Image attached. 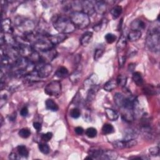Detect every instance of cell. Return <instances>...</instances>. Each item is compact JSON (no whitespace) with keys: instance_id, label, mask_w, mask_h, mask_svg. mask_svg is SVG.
I'll list each match as a JSON object with an SVG mask.
<instances>
[{"instance_id":"1","label":"cell","mask_w":160,"mask_h":160,"mask_svg":"<svg viewBox=\"0 0 160 160\" xmlns=\"http://www.w3.org/2000/svg\"><path fill=\"white\" fill-rule=\"evenodd\" d=\"M53 24L57 32L65 35L73 33L76 28L69 18L63 15L54 17L53 20Z\"/></svg>"},{"instance_id":"2","label":"cell","mask_w":160,"mask_h":160,"mask_svg":"<svg viewBox=\"0 0 160 160\" xmlns=\"http://www.w3.org/2000/svg\"><path fill=\"white\" fill-rule=\"evenodd\" d=\"M159 28H153L149 30L147 39L146 45L148 49L154 53L159 51Z\"/></svg>"},{"instance_id":"3","label":"cell","mask_w":160,"mask_h":160,"mask_svg":"<svg viewBox=\"0 0 160 160\" xmlns=\"http://www.w3.org/2000/svg\"><path fill=\"white\" fill-rule=\"evenodd\" d=\"M69 19L75 26L79 29H84L90 24L89 16L81 11L71 13Z\"/></svg>"},{"instance_id":"4","label":"cell","mask_w":160,"mask_h":160,"mask_svg":"<svg viewBox=\"0 0 160 160\" xmlns=\"http://www.w3.org/2000/svg\"><path fill=\"white\" fill-rule=\"evenodd\" d=\"M14 23L16 24V26L18 30L24 35L35 32V24L32 20L23 19L19 17L17 18L16 20H14Z\"/></svg>"},{"instance_id":"5","label":"cell","mask_w":160,"mask_h":160,"mask_svg":"<svg viewBox=\"0 0 160 160\" xmlns=\"http://www.w3.org/2000/svg\"><path fill=\"white\" fill-rule=\"evenodd\" d=\"M35 70L38 77L41 79L49 76L53 71V67L49 63H39L35 66Z\"/></svg>"},{"instance_id":"6","label":"cell","mask_w":160,"mask_h":160,"mask_svg":"<svg viewBox=\"0 0 160 160\" xmlns=\"http://www.w3.org/2000/svg\"><path fill=\"white\" fill-rule=\"evenodd\" d=\"M61 91V84L60 81H54L48 83L45 88V92L51 96H58Z\"/></svg>"},{"instance_id":"7","label":"cell","mask_w":160,"mask_h":160,"mask_svg":"<svg viewBox=\"0 0 160 160\" xmlns=\"http://www.w3.org/2000/svg\"><path fill=\"white\" fill-rule=\"evenodd\" d=\"M137 144V141L135 140H121V141H116L113 143V147L116 149H125L132 148Z\"/></svg>"},{"instance_id":"8","label":"cell","mask_w":160,"mask_h":160,"mask_svg":"<svg viewBox=\"0 0 160 160\" xmlns=\"http://www.w3.org/2000/svg\"><path fill=\"white\" fill-rule=\"evenodd\" d=\"M39 53L40 56L41 63H48V62L53 60L57 56V52L54 49H51L47 51L39 52Z\"/></svg>"},{"instance_id":"9","label":"cell","mask_w":160,"mask_h":160,"mask_svg":"<svg viewBox=\"0 0 160 160\" xmlns=\"http://www.w3.org/2000/svg\"><path fill=\"white\" fill-rule=\"evenodd\" d=\"M81 11L86 14L87 15L91 16L95 12L93 3L90 1H83L81 2Z\"/></svg>"},{"instance_id":"10","label":"cell","mask_w":160,"mask_h":160,"mask_svg":"<svg viewBox=\"0 0 160 160\" xmlns=\"http://www.w3.org/2000/svg\"><path fill=\"white\" fill-rule=\"evenodd\" d=\"M2 32L3 33L12 34L13 32V28L10 19L5 18L2 21Z\"/></svg>"},{"instance_id":"11","label":"cell","mask_w":160,"mask_h":160,"mask_svg":"<svg viewBox=\"0 0 160 160\" xmlns=\"http://www.w3.org/2000/svg\"><path fill=\"white\" fill-rule=\"evenodd\" d=\"M48 38L50 41L54 46L63 42L67 38V36L65 34L60 33L58 35H48Z\"/></svg>"},{"instance_id":"12","label":"cell","mask_w":160,"mask_h":160,"mask_svg":"<svg viewBox=\"0 0 160 160\" xmlns=\"http://www.w3.org/2000/svg\"><path fill=\"white\" fill-rule=\"evenodd\" d=\"M95 11L99 14H103L106 13L107 9V5L105 2L96 1L93 4Z\"/></svg>"},{"instance_id":"13","label":"cell","mask_w":160,"mask_h":160,"mask_svg":"<svg viewBox=\"0 0 160 160\" xmlns=\"http://www.w3.org/2000/svg\"><path fill=\"white\" fill-rule=\"evenodd\" d=\"M138 133L136 130L132 128H129L125 131L124 140H135L138 137Z\"/></svg>"},{"instance_id":"14","label":"cell","mask_w":160,"mask_h":160,"mask_svg":"<svg viewBox=\"0 0 160 160\" xmlns=\"http://www.w3.org/2000/svg\"><path fill=\"white\" fill-rule=\"evenodd\" d=\"M118 158V153L113 150H106L103 151V153L101 155L100 159H108L114 160Z\"/></svg>"},{"instance_id":"15","label":"cell","mask_w":160,"mask_h":160,"mask_svg":"<svg viewBox=\"0 0 160 160\" xmlns=\"http://www.w3.org/2000/svg\"><path fill=\"white\" fill-rule=\"evenodd\" d=\"M98 82V77L96 74L91 75L88 79H86L84 82V86L86 88H90L94 85L97 84Z\"/></svg>"},{"instance_id":"16","label":"cell","mask_w":160,"mask_h":160,"mask_svg":"<svg viewBox=\"0 0 160 160\" xmlns=\"http://www.w3.org/2000/svg\"><path fill=\"white\" fill-rule=\"evenodd\" d=\"M141 37V32L138 30H131L128 34V39L131 42H135Z\"/></svg>"},{"instance_id":"17","label":"cell","mask_w":160,"mask_h":160,"mask_svg":"<svg viewBox=\"0 0 160 160\" xmlns=\"http://www.w3.org/2000/svg\"><path fill=\"white\" fill-rule=\"evenodd\" d=\"M145 26H146V25H145L144 22L140 20H134L131 23V28H132V30L141 31V30L144 29Z\"/></svg>"},{"instance_id":"18","label":"cell","mask_w":160,"mask_h":160,"mask_svg":"<svg viewBox=\"0 0 160 160\" xmlns=\"http://www.w3.org/2000/svg\"><path fill=\"white\" fill-rule=\"evenodd\" d=\"M103 153V150L98 148H92L90 149L88 151V154L93 159H100L101 155Z\"/></svg>"},{"instance_id":"19","label":"cell","mask_w":160,"mask_h":160,"mask_svg":"<svg viewBox=\"0 0 160 160\" xmlns=\"http://www.w3.org/2000/svg\"><path fill=\"white\" fill-rule=\"evenodd\" d=\"M92 37H93L92 32H86L85 33H84L80 39V43H81V45H83L84 47L88 45L90 43V41L92 39Z\"/></svg>"},{"instance_id":"20","label":"cell","mask_w":160,"mask_h":160,"mask_svg":"<svg viewBox=\"0 0 160 160\" xmlns=\"http://www.w3.org/2000/svg\"><path fill=\"white\" fill-rule=\"evenodd\" d=\"M98 90H99V86L97 84L94 85L92 87H91V88L89 90L88 93V96H87V100L90 101V102H91V101H93L96 97V95L97 92L98 91Z\"/></svg>"},{"instance_id":"21","label":"cell","mask_w":160,"mask_h":160,"mask_svg":"<svg viewBox=\"0 0 160 160\" xmlns=\"http://www.w3.org/2000/svg\"><path fill=\"white\" fill-rule=\"evenodd\" d=\"M105 113H106L107 118L109 120H110L111 121L117 120L119 117V114L117 113V111H116L115 110H114L113 109L106 108L105 110Z\"/></svg>"},{"instance_id":"22","label":"cell","mask_w":160,"mask_h":160,"mask_svg":"<svg viewBox=\"0 0 160 160\" xmlns=\"http://www.w3.org/2000/svg\"><path fill=\"white\" fill-rule=\"evenodd\" d=\"M68 73L69 72L66 68L64 66H61L59 68H58V69L56 70L55 73V75L58 78H62L66 77L68 75Z\"/></svg>"},{"instance_id":"23","label":"cell","mask_w":160,"mask_h":160,"mask_svg":"<svg viewBox=\"0 0 160 160\" xmlns=\"http://www.w3.org/2000/svg\"><path fill=\"white\" fill-rule=\"evenodd\" d=\"M117 85L118 84H117V82H116V80H109L105 84L104 90L106 91H111L116 88Z\"/></svg>"},{"instance_id":"24","label":"cell","mask_w":160,"mask_h":160,"mask_svg":"<svg viewBox=\"0 0 160 160\" xmlns=\"http://www.w3.org/2000/svg\"><path fill=\"white\" fill-rule=\"evenodd\" d=\"M45 105L47 108L52 111H57L58 109H59V107H58V105L51 99H48L46 101Z\"/></svg>"},{"instance_id":"25","label":"cell","mask_w":160,"mask_h":160,"mask_svg":"<svg viewBox=\"0 0 160 160\" xmlns=\"http://www.w3.org/2000/svg\"><path fill=\"white\" fill-rule=\"evenodd\" d=\"M123 9L120 6H115L111 10V14L114 19H116L120 17L122 13Z\"/></svg>"},{"instance_id":"26","label":"cell","mask_w":160,"mask_h":160,"mask_svg":"<svg viewBox=\"0 0 160 160\" xmlns=\"http://www.w3.org/2000/svg\"><path fill=\"white\" fill-rule=\"evenodd\" d=\"M107 23H108L107 20H106V19H103L98 24H96V25L93 27L94 30L96 31V32L103 31L104 29L106 28V27Z\"/></svg>"},{"instance_id":"27","label":"cell","mask_w":160,"mask_h":160,"mask_svg":"<svg viewBox=\"0 0 160 160\" xmlns=\"http://www.w3.org/2000/svg\"><path fill=\"white\" fill-rule=\"evenodd\" d=\"M133 80L138 86H141L143 84V77H142L140 73H139V72L133 73Z\"/></svg>"},{"instance_id":"28","label":"cell","mask_w":160,"mask_h":160,"mask_svg":"<svg viewBox=\"0 0 160 160\" xmlns=\"http://www.w3.org/2000/svg\"><path fill=\"white\" fill-rule=\"evenodd\" d=\"M17 151L18 152V154L23 158H28L29 155V151L27 149V148L23 145H20L17 147Z\"/></svg>"},{"instance_id":"29","label":"cell","mask_w":160,"mask_h":160,"mask_svg":"<svg viewBox=\"0 0 160 160\" xmlns=\"http://www.w3.org/2000/svg\"><path fill=\"white\" fill-rule=\"evenodd\" d=\"M126 45V39L123 36H121L117 43V49L120 51H123Z\"/></svg>"},{"instance_id":"30","label":"cell","mask_w":160,"mask_h":160,"mask_svg":"<svg viewBox=\"0 0 160 160\" xmlns=\"http://www.w3.org/2000/svg\"><path fill=\"white\" fill-rule=\"evenodd\" d=\"M114 127L111 124H105L102 128V132L105 135H108L114 132Z\"/></svg>"},{"instance_id":"31","label":"cell","mask_w":160,"mask_h":160,"mask_svg":"<svg viewBox=\"0 0 160 160\" xmlns=\"http://www.w3.org/2000/svg\"><path fill=\"white\" fill-rule=\"evenodd\" d=\"M39 151L45 154H48L50 152V148L47 143H41L38 146Z\"/></svg>"},{"instance_id":"32","label":"cell","mask_w":160,"mask_h":160,"mask_svg":"<svg viewBox=\"0 0 160 160\" xmlns=\"http://www.w3.org/2000/svg\"><path fill=\"white\" fill-rule=\"evenodd\" d=\"M18 135L20 137L25 139L31 135V132L28 128H23L19 131Z\"/></svg>"},{"instance_id":"33","label":"cell","mask_w":160,"mask_h":160,"mask_svg":"<svg viewBox=\"0 0 160 160\" xmlns=\"http://www.w3.org/2000/svg\"><path fill=\"white\" fill-rule=\"evenodd\" d=\"M86 135L90 138H93L97 135V130L95 128H89L86 131Z\"/></svg>"},{"instance_id":"34","label":"cell","mask_w":160,"mask_h":160,"mask_svg":"<svg viewBox=\"0 0 160 160\" xmlns=\"http://www.w3.org/2000/svg\"><path fill=\"white\" fill-rule=\"evenodd\" d=\"M81 73L80 71H76L70 76V80L73 83H77L81 78Z\"/></svg>"},{"instance_id":"35","label":"cell","mask_w":160,"mask_h":160,"mask_svg":"<svg viewBox=\"0 0 160 160\" xmlns=\"http://www.w3.org/2000/svg\"><path fill=\"white\" fill-rule=\"evenodd\" d=\"M70 116L73 118L77 119L81 116V111L78 108H73L70 111Z\"/></svg>"},{"instance_id":"36","label":"cell","mask_w":160,"mask_h":160,"mask_svg":"<svg viewBox=\"0 0 160 160\" xmlns=\"http://www.w3.org/2000/svg\"><path fill=\"white\" fill-rule=\"evenodd\" d=\"M126 81L127 78L123 75H119L117 80H116L117 84L121 86H125L126 84Z\"/></svg>"},{"instance_id":"37","label":"cell","mask_w":160,"mask_h":160,"mask_svg":"<svg viewBox=\"0 0 160 160\" xmlns=\"http://www.w3.org/2000/svg\"><path fill=\"white\" fill-rule=\"evenodd\" d=\"M105 38L106 41L108 43V44H112V43H114L116 39V36L114 34L108 33L106 35Z\"/></svg>"},{"instance_id":"38","label":"cell","mask_w":160,"mask_h":160,"mask_svg":"<svg viewBox=\"0 0 160 160\" xmlns=\"http://www.w3.org/2000/svg\"><path fill=\"white\" fill-rule=\"evenodd\" d=\"M103 53H104V51L102 49L96 50V51L95 53V56H94L95 60L98 61L99 59H100V58L102 57Z\"/></svg>"},{"instance_id":"39","label":"cell","mask_w":160,"mask_h":160,"mask_svg":"<svg viewBox=\"0 0 160 160\" xmlns=\"http://www.w3.org/2000/svg\"><path fill=\"white\" fill-rule=\"evenodd\" d=\"M53 137V133L51 132H48L45 134H43L41 136V139L45 142L49 141Z\"/></svg>"},{"instance_id":"40","label":"cell","mask_w":160,"mask_h":160,"mask_svg":"<svg viewBox=\"0 0 160 160\" xmlns=\"http://www.w3.org/2000/svg\"><path fill=\"white\" fill-rule=\"evenodd\" d=\"M149 152L153 156H158L159 153V148L158 147H155L151 148L149 150Z\"/></svg>"},{"instance_id":"41","label":"cell","mask_w":160,"mask_h":160,"mask_svg":"<svg viewBox=\"0 0 160 160\" xmlns=\"http://www.w3.org/2000/svg\"><path fill=\"white\" fill-rule=\"evenodd\" d=\"M144 93L148 94V95H153L155 93V91L154 90V89L152 88V87H146V88H144Z\"/></svg>"},{"instance_id":"42","label":"cell","mask_w":160,"mask_h":160,"mask_svg":"<svg viewBox=\"0 0 160 160\" xmlns=\"http://www.w3.org/2000/svg\"><path fill=\"white\" fill-rule=\"evenodd\" d=\"M118 60H119V65H120V66L121 67H122L124 65V64L125 63V62H126V57H125V56H124V55L119 56Z\"/></svg>"},{"instance_id":"43","label":"cell","mask_w":160,"mask_h":160,"mask_svg":"<svg viewBox=\"0 0 160 160\" xmlns=\"http://www.w3.org/2000/svg\"><path fill=\"white\" fill-rule=\"evenodd\" d=\"M21 156L19 154L18 155L17 153H11L10 154H9V158L11 159H13V160H17V159H20L21 158Z\"/></svg>"},{"instance_id":"44","label":"cell","mask_w":160,"mask_h":160,"mask_svg":"<svg viewBox=\"0 0 160 160\" xmlns=\"http://www.w3.org/2000/svg\"><path fill=\"white\" fill-rule=\"evenodd\" d=\"M20 114L23 117H25L28 114V109L26 107H23L20 111Z\"/></svg>"},{"instance_id":"45","label":"cell","mask_w":160,"mask_h":160,"mask_svg":"<svg viewBox=\"0 0 160 160\" xmlns=\"http://www.w3.org/2000/svg\"><path fill=\"white\" fill-rule=\"evenodd\" d=\"M75 130L76 133L78 135H81L84 133V129L81 126L76 127Z\"/></svg>"},{"instance_id":"46","label":"cell","mask_w":160,"mask_h":160,"mask_svg":"<svg viewBox=\"0 0 160 160\" xmlns=\"http://www.w3.org/2000/svg\"><path fill=\"white\" fill-rule=\"evenodd\" d=\"M33 127L38 131V132H39L41 129V125L39 122H35L33 123Z\"/></svg>"},{"instance_id":"47","label":"cell","mask_w":160,"mask_h":160,"mask_svg":"<svg viewBox=\"0 0 160 160\" xmlns=\"http://www.w3.org/2000/svg\"><path fill=\"white\" fill-rule=\"evenodd\" d=\"M135 64H129L128 66V69L129 71H133L135 68Z\"/></svg>"},{"instance_id":"48","label":"cell","mask_w":160,"mask_h":160,"mask_svg":"<svg viewBox=\"0 0 160 160\" xmlns=\"http://www.w3.org/2000/svg\"><path fill=\"white\" fill-rule=\"evenodd\" d=\"M16 117H17V113H13L12 114L10 115V120L11 121H14V120L16 119Z\"/></svg>"},{"instance_id":"49","label":"cell","mask_w":160,"mask_h":160,"mask_svg":"<svg viewBox=\"0 0 160 160\" xmlns=\"http://www.w3.org/2000/svg\"><path fill=\"white\" fill-rule=\"evenodd\" d=\"M1 122H2L1 125H2V126L3 125V118L2 116H1Z\"/></svg>"}]
</instances>
